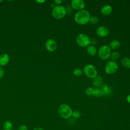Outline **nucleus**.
Returning <instances> with one entry per match:
<instances>
[{
  "label": "nucleus",
  "mask_w": 130,
  "mask_h": 130,
  "mask_svg": "<svg viewBox=\"0 0 130 130\" xmlns=\"http://www.w3.org/2000/svg\"><path fill=\"white\" fill-rule=\"evenodd\" d=\"M4 73H5V72L4 69L0 67V79L4 76Z\"/></svg>",
  "instance_id": "a878e982"
},
{
  "label": "nucleus",
  "mask_w": 130,
  "mask_h": 130,
  "mask_svg": "<svg viewBox=\"0 0 130 130\" xmlns=\"http://www.w3.org/2000/svg\"><path fill=\"white\" fill-rule=\"evenodd\" d=\"M90 14L86 10L78 11L75 15L74 19L77 23L79 25H85L89 22Z\"/></svg>",
  "instance_id": "f257e3e1"
},
{
  "label": "nucleus",
  "mask_w": 130,
  "mask_h": 130,
  "mask_svg": "<svg viewBox=\"0 0 130 130\" xmlns=\"http://www.w3.org/2000/svg\"><path fill=\"white\" fill-rule=\"evenodd\" d=\"M103 84V79L100 76H96L93 78L92 81V85L95 88H99L102 86Z\"/></svg>",
  "instance_id": "9b49d317"
},
{
  "label": "nucleus",
  "mask_w": 130,
  "mask_h": 130,
  "mask_svg": "<svg viewBox=\"0 0 130 130\" xmlns=\"http://www.w3.org/2000/svg\"><path fill=\"white\" fill-rule=\"evenodd\" d=\"M62 2V1H60V0H55V1H54L55 3L56 4H57V5L59 4H59H60Z\"/></svg>",
  "instance_id": "bb28decb"
},
{
  "label": "nucleus",
  "mask_w": 130,
  "mask_h": 130,
  "mask_svg": "<svg viewBox=\"0 0 130 130\" xmlns=\"http://www.w3.org/2000/svg\"><path fill=\"white\" fill-rule=\"evenodd\" d=\"M92 95L96 98H100L104 95V92L102 89L100 88H95L93 89Z\"/></svg>",
  "instance_id": "2eb2a0df"
},
{
  "label": "nucleus",
  "mask_w": 130,
  "mask_h": 130,
  "mask_svg": "<svg viewBox=\"0 0 130 130\" xmlns=\"http://www.w3.org/2000/svg\"><path fill=\"white\" fill-rule=\"evenodd\" d=\"M33 130H44L43 128H41V127H35L33 129Z\"/></svg>",
  "instance_id": "cd10ccee"
},
{
  "label": "nucleus",
  "mask_w": 130,
  "mask_h": 130,
  "mask_svg": "<svg viewBox=\"0 0 130 130\" xmlns=\"http://www.w3.org/2000/svg\"><path fill=\"white\" fill-rule=\"evenodd\" d=\"M10 58L8 54L3 53L0 55V65L4 66L7 64L9 61Z\"/></svg>",
  "instance_id": "f8f14e48"
},
{
  "label": "nucleus",
  "mask_w": 130,
  "mask_h": 130,
  "mask_svg": "<svg viewBox=\"0 0 130 130\" xmlns=\"http://www.w3.org/2000/svg\"><path fill=\"white\" fill-rule=\"evenodd\" d=\"M111 55V49L107 45L101 46L98 51V55L99 57L103 60L107 59Z\"/></svg>",
  "instance_id": "39448f33"
},
{
  "label": "nucleus",
  "mask_w": 130,
  "mask_h": 130,
  "mask_svg": "<svg viewBox=\"0 0 130 130\" xmlns=\"http://www.w3.org/2000/svg\"><path fill=\"white\" fill-rule=\"evenodd\" d=\"M126 100H127V102H128L129 104H130V94L127 96V98H126Z\"/></svg>",
  "instance_id": "c85d7f7f"
},
{
  "label": "nucleus",
  "mask_w": 130,
  "mask_h": 130,
  "mask_svg": "<svg viewBox=\"0 0 130 130\" xmlns=\"http://www.w3.org/2000/svg\"><path fill=\"white\" fill-rule=\"evenodd\" d=\"M37 2H39V3H43V2H45V1H37Z\"/></svg>",
  "instance_id": "c756f323"
},
{
  "label": "nucleus",
  "mask_w": 130,
  "mask_h": 130,
  "mask_svg": "<svg viewBox=\"0 0 130 130\" xmlns=\"http://www.w3.org/2000/svg\"><path fill=\"white\" fill-rule=\"evenodd\" d=\"M120 46V42L116 40H114L112 41L110 43V46L109 47L110 49L113 50H117L118 49Z\"/></svg>",
  "instance_id": "4468645a"
},
{
  "label": "nucleus",
  "mask_w": 130,
  "mask_h": 130,
  "mask_svg": "<svg viewBox=\"0 0 130 130\" xmlns=\"http://www.w3.org/2000/svg\"><path fill=\"white\" fill-rule=\"evenodd\" d=\"M76 41L77 44L82 47L88 46L91 42L88 36L84 34H79L76 37Z\"/></svg>",
  "instance_id": "20e7f679"
},
{
  "label": "nucleus",
  "mask_w": 130,
  "mask_h": 130,
  "mask_svg": "<svg viewBox=\"0 0 130 130\" xmlns=\"http://www.w3.org/2000/svg\"><path fill=\"white\" fill-rule=\"evenodd\" d=\"M73 74L76 76H80L82 74V71L80 68H76L73 71Z\"/></svg>",
  "instance_id": "5701e85b"
},
{
  "label": "nucleus",
  "mask_w": 130,
  "mask_h": 130,
  "mask_svg": "<svg viewBox=\"0 0 130 130\" xmlns=\"http://www.w3.org/2000/svg\"><path fill=\"white\" fill-rule=\"evenodd\" d=\"M72 110L67 104H63L60 105L58 109V113L59 116L63 119H68L72 115Z\"/></svg>",
  "instance_id": "f03ea898"
},
{
  "label": "nucleus",
  "mask_w": 130,
  "mask_h": 130,
  "mask_svg": "<svg viewBox=\"0 0 130 130\" xmlns=\"http://www.w3.org/2000/svg\"><path fill=\"white\" fill-rule=\"evenodd\" d=\"M112 9L110 6L105 5L102 8L101 12L103 15L107 16L112 12Z\"/></svg>",
  "instance_id": "ddd939ff"
},
{
  "label": "nucleus",
  "mask_w": 130,
  "mask_h": 130,
  "mask_svg": "<svg viewBox=\"0 0 130 130\" xmlns=\"http://www.w3.org/2000/svg\"><path fill=\"white\" fill-rule=\"evenodd\" d=\"M3 128L4 130H12L13 129L12 123L9 120L5 121L3 124Z\"/></svg>",
  "instance_id": "a211bd4d"
},
{
  "label": "nucleus",
  "mask_w": 130,
  "mask_h": 130,
  "mask_svg": "<svg viewBox=\"0 0 130 130\" xmlns=\"http://www.w3.org/2000/svg\"><path fill=\"white\" fill-rule=\"evenodd\" d=\"M84 74L89 78L93 79L97 76V71L92 64L86 65L83 69Z\"/></svg>",
  "instance_id": "423d86ee"
},
{
  "label": "nucleus",
  "mask_w": 130,
  "mask_h": 130,
  "mask_svg": "<svg viewBox=\"0 0 130 130\" xmlns=\"http://www.w3.org/2000/svg\"><path fill=\"white\" fill-rule=\"evenodd\" d=\"M102 86V90L103 91L104 94L109 95L111 93L112 90L109 86H108V85H107L106 84H103Z\"/></svg>",
  "instance_id": "6ab92c4d"
},
{
  "label": "nucleus",
  "mask_w": 130,
  "mask_h": 130,
  "mask_svg": "<svg viewBox=\"0 0 130 130\" xmlns=\"http://www.w3.org/2000/svg\"><path fill=\"white\" fill-rule=\"evenodd\" d=\"M45 47L48 51L53 52L55 51L57 48L56 42L52 39H48L45 43Z\"/></svg>",
  "instance_id": "1a4fd4ad"
},
{
  "label": "nucleus",
  "mask_w": 130,
  "mask_h": 130,
  "mask_svg": "<svg viewBox=\"0 0 130 130\" xmlns=\"http://www.w3.org/2000/svg\"><path fill=\"white\" fill-rule=\"evenodd\" d=\"M89 22L92 24H96L99 22V18L95 16H90Z\"/></svg>",
  "instance_id": "aec40b11"
},
{
  "label": "nucleus",
  "mask_w": 130,
  "mask_h": 130,
  "mask_svg": "<svg viewBox=\"0 0 130 130\" xmlns=\"http://www.w3.org/2000/svg\"><path fill=\"white\" fill-rule=\"evenodd\" d=\"M12 130H15V129H12Z\"/></svg>",
  "instance_id": "7c9ffc66"
},
{
  "label": "nucleus",
  "mask_w": 130,
  "mask_h": 130,
  "mask_svg": "<svg viewBox=\"0 0 130 130\" xmlns=\"http://www.w3.org/2000/svg\"><path fill=\"white\" fill-rule=\"evenodd\" d=\"M71 5L73 9L79 11L83 10L85 4L83 0H73L71 1Z\"/></svg>",
  "instance_id": "6e6552de"
},
{
  "label": "nucleus",
  "mask_w": 130,
  "mask_h": 130,
  "mask_svg": "<svg viewBox=\"0 0 130 130\" xmlns=\"http://www.w3.org/2000/svg\"><path fill=\"white\" fill-rule=\"evenodd\" d=\"M110 57L111 59L112 60L114 61V60L117 59L119 58V53L118 52H117V51H114V52H112V53H111V55H110Z\"/></svg>",
  "instance_id": "412c9836"
},
{
  "label": "nucleus",
  "mask_w": 130,
  "mask_h": 130,
  "mask_svg": "<svg viewBox=\"0 0 130 130\" xmlns=\"http://www.w3.org/2000/svg\"><path fill=\"white\" fill-rule=\"evenodd\" d=\"M121 63L124 67L130 68V59L128 57H123L121 60Z\"/></svg>",
  "instance_id": "f3484780"
},
{
  "label": "nucleus",
  "mask_w": 130,
  "mask_h": 130,
  "mask_svg": "<svg viewBox=\"0 0 130 130\" xmlns=\"http://www.w3.org/2000/svg\"><path fill=\"white\" fill-rule=\"evenodd\" d=\"M93 88L92 87H88L86 89L85 92L87 95H91L93 93Z\"/></svg>",
  "instance_id": "b1692460"
},
{
  "label": "nucleus",
  "mask_w": 130,
  "mask_h": 130,
  "mask_svg": "<svg viewBox=\"0 0 130 130\" xmlns=\"http://www.w3.org/2000/svg\"><path fill=\"white\" fill-rule=\"evenodd\" d=\"M17 130H28V128L25 125H21L18 127Z\"/></svg>",
  "instance_id": "393cba45"
},
{
  "label": "nucleus",
  "mask_w": 130,
  "mask_h": 130,
  "mask_svg": "<svg viewBox=\"0 0 130 130\" xmlns=\"http://www.w3.org/2000/svg\"><path fill=\"white\" fill-rule=\"evenodd\" d=\"M66 9L63 6L57 5L53 8L52 15L54 18L60 19L63 18L66 16Z\"/></svg>",
  "instance_id": "7ed1b4c3"
},
{
  "label": "nucleus",
  "mask_w": 130,
  "mask_h": 130,
  "mask_svg": "<svg viewBox=\"0 0 130 130\" xmlns=\"http://www.w3.org/2000/svg\"><path fill=\"white\" fill-rule=\"evenodd\" d=\"M81 114V113L78 110H74L72 112V116L75 118H79V117H80Z\"/></svg>",
  "instance_id": "4be33fe9"
},
{
  "label": "nucleus",
  "mask_w": 130,
  "mask_h": 130,
  "mask_svg": "<svg viewBox=\"0 0 130 130\" xmlns=\"http://www.w3.org/2000/svg\"><path fill=\"white\" fill-rule=\"evenodd\" d=\"M118 68V64L115 61L110 60L106 64L105 72L108 74H113L117 71Z\"/></svg>",
  "instance_id": "0eeeda50"
},
{
  "label": "nucleus",
  "mask_w": 130,
  "mask_h": 130,
  "mask_svg": "<svg viewBox=\"0 0 130 130\" xmlns=\"http://www.w3.org/2000/svg\"><path fill=\"white\" fill-rule=\"evenodd\" d=\"M87 53L91 56H94L96 53V49L95 47L93 45H89L88 46L87 49Z\"/></svg>",
  "instance_id": "dca6fc26"
},
{
  "label": "nucleus",
  "mask_w": 130,
  "mask_h": 130,
  "mask_svg": "<svg viewBox=\"0 0 130 130\" xmlns=\"http://www.w3.org/2000/svg\"><path fill=\"white\" fill-rule=\"evenodd\" d=\"M96 32L98 36L101 37H105L109 34V30L108 27L104 26H101L96 29Z\"/></svg>",
  "instance_id": "9d476101"
}]
</instances>
